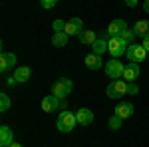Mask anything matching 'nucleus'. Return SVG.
Returning <instances> with one entry per match:
<instances>
[{"instance_id":"11","label":"nucleus","mask_w":149,"mask_h":147,"mask_svg":"<svg viewBox=\"0 0 149 147\" xmlns=\"http://www.w3.org/2000/svg\"><path fill=\"white\" fill-rule=\"evenodd\" d=\"M76 119H78L80 125H90L93 121V111L88 109V107H80V109L76 111Z\"/></svg>"},{"instance_id":"6","label":"nucleus","mask_w":149,"mask_h":147,"mask_svg":"<svg viewBox=\"0 0 149 147\" xmlns=\"http://www.w3.org/2000/svg\"><path fill=\"white\" fill-rule=\"evenodd\" d=\"M123 70H125V66H123L117 58H113V60H109L107 66H105V76L111 78V79H119L123 76Z\"/></svg>"},{"instance_id":"19","label":"nucleus","mask_w":149,"mask_h":147,"mask_svg":"<svg viewBox=\"0 0 149 147\" xmlns=\"http://www.w3.org/2000/svg\"><path fill=\"white\" fill-rule=\"evenodd\" d=\"M68 38L70 36L66 34V32H56L54 38H52V44L56 46V48H64V46L68 44Z\"/></svg>"},{"instance_id":"12","label":"nucleus","mask_w":149,"mask_h":147,"mask_svg":"<svg viewBox=\"0 0 149 147\" xmlns=\"http://www.w3.org/2000/svg\"><path fill=\"white\" fill-rule=\"evenodd\" d=\"M115 115H119L121 119H127L133 115V103L131 102H123V103H117L115 105Z\"/></svg>"},{"instance_id":"8","label":"nucleus","mask_w":149,"mask_h":147,"mask_svg":"<svg viewBox=\"0 0 149 147\" xmlns=\"http://www.w3.org/2000/svg\"><path fill=\"white\" fill-rule=\"evenodd\" d=\"M16 54L12 52H2L0 54V72H10L14 66H16Z\"/></svg>"},{"instance_id":"21","label":"nucleus","mask_w":149,"mask_h":147,"mask_svg":"<svg viewBox=\"0 0 149 147\" xmlns=\"http://www.w3.org/2000/svg\"><path fill=\"white\" fill-rule=\"evenodd\" d=\"M10 107V98L6 93H0V111H8Z\"/></svg>"},{"instance_id":"29","label":"nucleus","mask_w":149,"mask_h":147,"mask_svg":"<svg viewBox=\"0 0 149 147\" xmlns=\"http://www.w3.org/2000/svg\"><path fill=\"white\" fill-rule=\"evenodd\" d=\"M143 48L149 52V36H145V38H143Z\"/></svg>"},{"instance_id":"17","label":"nucleus","mask_w":149,"mask_h":147,"mask_svg":"<svg viewBox=\"0 0 149 147\" xmlns=\"http://www.w3.org/2000/svg\"><path fill=\"white\" fill-rule=\"evenodd\" d=\"M86 66H88V68L90 70H100L102 68V58L97 56V54H88V56H86Z\"/></svg>"},{"instance_id":"9","label":"nucleus","mask_w":149,"mask_h":147,"mask_svg":"<svg viewBox=\"0 0 149 147\" xmlns=\"http://www.w3.org/2000/svg\"><path fill=\"white\" fill-rule=\"evenodd\" d=\"M64 32L68 36H80L81 32H84V22H81V18H72L70 22H66Z\"/></svg>"},{"instance_id":"20","label":"nucleus","mask_w":149,"mask_h":147,"mask_svg":"<svg viewBox=\"0 0 149 147\" xmlns=\"http://www.w3.org/2000/svg\"><path fill=\"white\" fill-rule=\"evenodd\" d=\"M105 50H107V42H105V40H95V42L92 44V52L97 54V56H102Z\"/></svg>"},{"instance_id":"27","label":"nucleus","mask_w":149,"mask_h":147,"mask_svg":"<svg viewBox=\"0 0 149 147\" xmlns=\"http://www.w3.org/2000/svg\"><path fill=\"white\" fill-rule=\"evenodd\" d=\"M6 84H8V86H16V84H18V82H16V78H14V76H12V78H8V79H6Z\"/></svg>"},{"instance_id":"16","label":"nucleus","mask_w":149,"mask_h":147,"mask_svg":"<svg viewBox=\"0 0 149 147\" xmlns=\"http://www.w3.org/2000/svg\"><path fill=\"white\" fill-rule=\"evenodd\" d=\"M30 76H32V70H30V68H16V70H14V78H16V82H18V84L28 82V79H30Z\"/></svg>"},{"instance_id":"7","label":"nucleus","mask_w":149,"mask_h":147,"mask_svg":"<svg viewBox=\"0 0 149 147\" xmlns=\"http://www.w3.org/2000/svg\"><path fill=\"white\" fill-rule=\"evenodd\" d=\"M58 109H62V100L56 98L54 93L44 95V100H42V111L52 113V111H58Z\"/></svg>"},{"instance_id":"23","label":"nucleus","mask_w":149,"mask_h":147,"mask_svg":"<svg viewBox=\"0 0 149 147\" xmlns=\"http://www.w3.org/2000/svg\"><path fill=\"white\" fill-rule=\"evenodd\" d=\"M40 4H42L46 10H52V8L58 4V0H40Z\"/></svg>"},{"instance_id":"31","label":"nucleus","mask_w":149,"mask_h":147,"mask_svg":"<svg viewBox=\"0 0 149 147\" xmlns=\"http://www.w3.org/2000/svg\"><path fill=\"white\" fill-rule=\"evenodd\" d=\"M8 147H22V145H20L18 141H12V143H10V145H8Z\"/></svg>"},{"instance_id":"24","label":"nucleus","mask_w":149,"mask_h":147,"mask_svg":"<svg viewBox=\"0 0 149 147\" xmlns=\"http://www.w3.org/2000/svg\"><path fill=\"white\" fill-rule=\"evenodd\" d=\"M52 26H54V30H56V32H64L66 22H64V20H54V24H52Z\"/></svg>"},{"instance_id":"3","label":"nucleus","mask_w":149,"mask_h":147,"mask_svg":"<svg viewBox=\"0 0 149 147\" xmlns=\"http://www.w3.org/2000/svg\"><path fill=\"white\" fill-rule=\"evenodd\" d=\"M107 98H111V100H119V98H123V93H127V84L125 79H113L109 86H107Z\"/></svg>"},{"instance_id":"14","label":"nucleus","mask_w":149,"mask_h":147,"mask_svg":"<svg viewBox=\"0 0 149 147\" xmlns=\"http://www.w3.org/2000/svg\"><path fill=\"white\" fill-rule=\"evenodd\" d=\"M14 141V133H12V129L8 125H2L0 127V145L2 147H8Z\"/></svg>"},{"instance_id":"1","label":"nucleus","mask_w":149,"mask_h":147,"mask_svg":"<svg viewBox=\"0 0 149 147\" xmlns=\"http://www.w3.org/2000/svg\"><path fill=\"white\" fill-rule=\"evenodd\" d=\"M76 123H78L76 115L72 111H68V109H62V111H60V117L56 119V127L62 133H70V131L76 127Z\"/></svg>"},{"instance_id":"10","label":"nucleus","mask_w":149,"mask_h":147,"mask_svg":"<svg viewBox=\"0 0 149 147\" xmlns=\"http://www.w3.org/2000/svg\"><path fill=\"white\" fill-rule=\"evenodd\" d=\"M127 30V24H125V20H113V22L107 26V34H109V38H119V36L123 34Z\"/></svg>"},{"instance_id":"2","label":"nucleus","mask_w":149,"mask_h":147,"mask_svg":"<svg viewBox=\"0 0 149 147\" xmlns=\"http://www.w3.org/2000/svg\"><path fill=\"white\" fill-rule=\"evenodd\" d=\"M125 56L129 58V62H133V64H141V62L147 58V50L143 48V44H129V46H127Z\"/></svg>"},{"instance_id":"13","label":"nucleus","mask_w":149,"mask_h":147,"mask_svg":"<svg viewBox=\"0 0 149 147\" xmlns=\"http://www.w3.org/2000/svg\"><path fill=\"white\" fill-rule=\"evenodd\" d=\"M139 74H141V72H139V64H133V62H131V64H127L125 70H123V79H125V82H135V79L139 78Z\"/></svg>"},{"instance_id":"25","label":"nucleus","mask_w":149,"mask_h":147,"mask_svg":"<svg viewBox=\"0 0 149 147\" xmlns=\"http://www.w3.org/2000/svg\"><path fill=\"white\" fill-rule=\"evenodd\" d=\"M119 38H123L125 42H133V38H135V32H129V30H125V32L119 36Z\"/></svg>"},{"instance_id":"5","label":"nucleus","mask_w":149,"mask_h":147,"mask_svg":"<svg viewBox=\"0 0 149 147\" xmlns=\"http://www.w3.org/2000/svg\"><path fill=\"white\" fill-rule=\"evenodd\" d=\"M107 52L113 58H119L127 52V42L123 38H109L107 40Z\"/></svg>"},{"instance_id":"15","label":"nucleus","mask_w":149,"mask_h":147,"mask_svg":"<svg viewBox=\"0 0 149 147\" xmlns=\"http://www.w3.org/2000/svg\"><path fill=\"white\" fill-rule=\"evenodd\" d=\"M133 32H135V36H141V38L149 36V20H137L133 26Z\"/></svg>"},{"instance_id":"30","label":"nucleus","mask_w":149,"mask_h":147,"mask_svg":"<svg viewBox=\"0 0 149 147\" xmlns=\"http://www.w3.org/2000/svg\"><path fill=\"white\" fill-rule=\"evenodd\" d=\"M143 10L149 14V0H143Z\"/></svg>"},{"instance_id":"18","label":"nucleus","mask_w":149,"mask_h":147,"mask_svg":"<svg viewBox=\"0 0 149 147\" xmlns=\"http://www.w3.org/2000/svg\"><path fill=\"white\" fill-rule=\"evenodd\" d=\"M78 38H80L81 44H90V46H92L93 42L97 40V36H95V32H93V30H84V32H81Z\"/></svg>"},{"instance_id":"4","label":"nucleus","mask_w":149,"mask_h":147,"mask_svg":"<svg viewBox=\"0 0 149 147\" xmlns=\"http://www.w3.org/2000/svg\"><path fill=\"white\" fill-rule=\"evenodd\" d=\"M72 88H74V86H72V79L60 78V79L54 82V86H52V93H54L56 98H60V100H64L70 91H72Z\"/></svg>"},{"instance_id":"22","label":"nucleus","mask_w":149,"mask_h":147,"mask_svg":"<svg viewBox=\"0 0 149 147\" xmlns=\"http://www.w3.org/2000/svg\"><path fill=\"white\" fill-rule=\"evenodd\" d=\"M121 121H123V119L113 113V117L109 119V129H119V127H121Z\"/></svg>"},{"instance_id":"28","label":"nucleus","mask_w":149,"mask_h":147,"mask_svg":"<svg viewBox=\"0 0 149 147\" xmlns=\"http://www.w3.org/2000/svg\"><path fill=\"white\" fill-rule=\"evenodd\" d=\"M125 4L129 8H133V6H137V0H125Z\"/></svg>"},{"instance_id":"26","label":"nucleus","mask_w":149,"mask_h":147,"mask_svg":"<svg viewBox=\"0 0 149 147\" xmlns=\"http://www.w3.org/2000/svg\"><path fill=\"white\" fill-rule=\"evenodd\" d=\"M137 91H139V88L135 86V84H133V82H127V93H131V95H135Z\"/></svg>"}]
</instances>
